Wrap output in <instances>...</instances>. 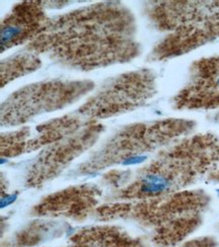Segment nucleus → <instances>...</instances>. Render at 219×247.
I'll list each match as a JSON object with an SVG mask.
<instances>
[{
  "instance_id": "1",
  "label": "nucleus",
  "mask_w": 219,
  "mask_h": 247,
  "mask_svg": "<svg viewBox=\"0 0 219 247\" xmlns=\"http://www.w3.org/2000/svg\"><path fill=\"white\" fill-rule=\"evenodd\" d=\"M64 247H141L138 240L113 227H92L72 236Z\"/></svg>"
},
{
  "instance_id": "2",
  "label": "nucleus",
  "mask_w": 219,
  "mask_h": 247,
  "mask_svg": "<svg viewBox=\"0 0 219 247\" xmlns=\"http://www.w3.org/2000/svg\"><path fill=\"white\" fill-rule=\"evenodd\" d=\"M172 185V181L163 173H145L138 181V190L136 194L141 195H158L168 190Z\"/></svg>"
},
{
  "instance_id": "3",
  "label": "nucleus",
  "mask_w": 219,
  "mask_h": 247,
  "mask_svg": "<svg viewBox=\"0 0 219 247\" xmlns=\"http://www.w3.org/2000/svg\"><path fill=\"white\" fill-rule=\"evenodd\" d=\"M184 247H207V246H203L201 244H197L196 242H194V243H191V244H188V245H185Z\"/></svg>"
},
{
  "instance_id": "4",
  "label": "nucleus",
  "mask_w": 219,
  "mask_h": 247,
  "mask_svg": "<svg viewBox=\"0 0 219 247\" xmlns=\"http://www.w3.org/2000/svg\"><path fill=\"white\" fill-rule=\"evenodd\" d=\"M217 83L219 84V78H218V80H217Z\"/></svg>"
},
{
  "instance_id": "5",
  "label": "nucleus",
  "mask_w": 219,
  "mask_h": 247,
  "mask_svg": "<svg viewBox=\"0 0 219 247\" xmlns=\"http://www.w3.org/2000/svg\"><path fill=\"white\" fill-rule=\"evenodd\" d=\"M217 191H218V195H219V189H218V190H217Z\"/></svg>"
}]
</instances>
